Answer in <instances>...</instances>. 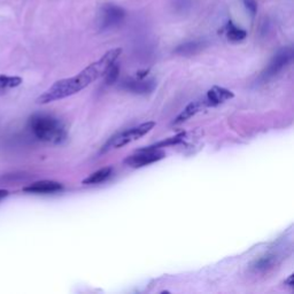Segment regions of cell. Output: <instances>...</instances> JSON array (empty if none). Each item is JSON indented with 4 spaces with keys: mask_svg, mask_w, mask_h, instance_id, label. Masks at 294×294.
<instances>
[{
    "mask_svg": "<svg viewBox=\"0 0 294 294\" xmlns=\"http://www.w3.org/2000/svg\"><path fill=\"white\" fill-rule=\"evenodd\" d=\"M155 127L154 122H145L143 124H139L138 127L131 128V129H128L126 131H122V132L115 134L110 139L107 141V143L103 145L101 152L105 153V152L116 150V148H121L126 145L132 143V141H136L140 139L141 137L145 136L147 132L153 129Z\"/></svg>",
    "mask_w": 294,
    "mask_h": 294,
    "instance_id": "obj_3",
    "label": "cell"
},
{
    "mask_svg": "<svg viewBox=\"0 0 294 294\" xmlns=\"http://www.w3.org/2000/svg\"><path fill=\"white\" fill-rule=\"evenodd\" d=\"M22 83V78L16 76H0V93H5L8 90L16 88Z\"/></svg>",
    "mask_w": 294,
    "mask_h": 294,
    "instance_id": "obj_13",
    "label": "cell"
},
{
    "mask_svg": "<svg viewBox=\"0 0 294 294\" xmlns=\"http://www.w3.org/2000/svg\"><path fill=\"white\" fill-rule=\"evenodd\" d=\"M9 195V192L7 191V190H1L0 189V200H2V199H5L7 196Z\"/></svg>",
    "mask_w": 294,
    "mask_h": 294,
    "instance_id": "obj_18",
    "label": "cell"
},
{
    "mask_svg": "<svg viewBox=\"0 0 294 294\" xmlns=\"http://www.w3.org/2000/svg\"><path fill=\"white\" fill-rule=\"evenodd\" d=\"M203 48V43L201 41H188V43L179 45V46L175 50L176 54L185 55V57H190L198 53Z\"/></svg>",
    "mask_w": 294,
    "mask_h": 294,
    "instance_id": "obj_11",
    "label": "cell"
},
{
    "mask_svg": "<svg viewBox=\"0 0 294 294\" xmlns=\"http://www.w3.org/2000/svg\"><path fill=\"white\" fill-rule=\"evenodd\" d=\"M119 71H120L119 65L116 64H113L108 69H107L105 75H103L105 76L107 84H113V83L116 81V78L119 77Z\"/></svg>",
    "mask_w": 294,
    "mask_h": 294,
    "instance_id": "obj_16",
    "label": "cell"
},
{
    "mask_svg": "<svg viewBox=\"0 0 294 294\" xmlns=\"http://www.w3.org/2000/svg\"><path fill=\"white\" fill-rule=\"evenodd\" d=\"M64 189L61 183L54 181H39L34 182L29 186H26L23 189L24 192L28 193H37V195H44V193H54L59 192Z\"/></svg>",
    "mask_w": 294,
    "mask_h": 294,
    "instance_id": "obj_8",
    "label": "cell"
},
{
    "mask_svg": "<svg viewBox=\"0 0 294 294\" xmlns=\"http://www.w3.org/2000/svg\"><path fill=\"white\" fill-rule=\"evenodd\" d=\"M227 36L232 41H240L246 38L247 33L240 28L234 26L232 22H229L227 26Z\"/></svg>",
    "mask_w": 294,
    "mask_h": 294,
    "instance_id": "obj_14",
    "label": "cell"
},
{
    "mask_svg": "<svg viewBox=\"0 0 294 294\" xmlns=\"http://www.w3.org/2000/svg\"><path fill=\"white\" fill-rule=\"evenodd\" d=\"M233 97V92H231L230 90L220 88V86H214L207 93L203 101H205L206 107H215L219 106L220 103L227 101V100L232 99Z\"/></svg>",
    "mask_w": 294,
    "mask_h": 294,
    "instance_id": "obj_7",
    "label": "cell"
},
{
    "mask_svg": "<svg viewBox=\"0 0 294 294\" xmlns=\"http://www.w3.org/2000/svg\"><path fill=\"white\" fill-rule=\"evenodd\" d=\"M285 285H289L290 288H293V275L290 276L288 281H285Z\"/></svg>",
    "mask_w": 294,
    "mask_h": 294,
    "instance_id": "obj_19",
    "label": "cell"
},
{
    "mask_svg": "<svg viewBox=\"0 0 294 294\" xmlns=\"http://www.w3.org/2000/svg\"><path fill=\"white\" fill-rule=\"evenodd\" d=\"M124 88L127 90H130L134 93H150L154 90L155 83L153 81H141V79H138V81H129L126 82L123 84Z\"/></svg>",
    "mask_w": 294,
    "mask_h": 294,
    "instance_id": "obj_10",
    "label": "cell"
},
{
    "mask_svg": "<svg viewBox=\"0 0 294 294\" xmlns=\"http://www.w3.org/2000/svg\"><path fill=\"white\" fill-rule=\"evenodd\" d=\"M244 3H245V7H246V9L251 13V15L254 16L258 10L257 1H255V0H244Z\"/></svg>",
    "mask_w": 294,
    "mask_h": 294,
    "instance_id": "obj_17",
    "label": "cell"
},
{
    "mask_svg": "<svg viewBox=\"0 0 294 294\" xmlns=\"http://www.w3.org/2000/svg\"><path fill=\"white\" fill-rule=\"evenodd\" d=\"M165 157V153L160 150H147V148H140L136 152V154L130 155L124 160L128 167L131 168H141L154 162L162 160Z\"/></svg>",
    "mask_w": 294,
    "mask_h": 294,
    "instance_id": "obj_4",
    "label": "cell"
},
{
    "mask_svg": "<svg viewBox=\"0 0 294 294\" xmlns=\"http://www.w3.org/2000/svg\"><path fill=\"white\" fill-rule=\"evenodd\" d=\"M112 171H113L112 167H105V168L100 169V170H98V171L93 172V174L90 175L89 177H86L82 183L86 185L97 184V183H102L109 177L110 174H112Z\"/></svg>",
    "mask_w": 294,
    "mask_h": 294,
    "instance_id": "obj_12",
    "label": "cell"
},
{
    "mask_svg": "<svg viewBox=\"0 0 294 294\" xmlns=\"http://www.w3.org/2000/svg\"><path fill=\"white\" fill-rule=\"evenodd\" d=\"M293 59V48L286 47L283 50L278 51L277 54L272 58L270 64L268 65V67L265 68V70L262 72L261 77L263 79H270L275 77L276 75H278Z\"/></svg>",
    "mask_w": 294,
    "mask_h": 294,
    "instance_id": "obj_5",
    "label": "cell"
},
{
    "mask_svg": "<svg viewBox=\"0 0 294 294\" xmlns=\"http://www.w3.org/2000/svg\"><path fill=\"white\" fill-rule=\"evenodd\" d=\"M275 263V260H274V257H265V258H262L259 260L257 263L254 264V271L257 272H263L265 270H268L269 268H271L272 265Z\"/></svg>",
    "mask_w": 294,
    "mask_h": 294,
    "instance_id": "obj_15",
    "label": "cell"
},
{
    "mask_svg": "<svg viewBox=\"0 0 294 294\" xmlns=\"http://www.w3.org/2000/svg\"><path fill=\"white\" fill-rule=\"evenodd\" d=\"M203 108H206V105H205V101H203V99L199 100V101L191 102L190 105H188L185 107V109L183 110V112L179 114L177 117H176L174 122H172V124H175V126H178V124L184 123L185 121L191 119L193 115H196V113H199L200 110L203 109Z\"/></svg>",
    "mask_w": 294,
    "mask_h": 294,
    "instance_id": "obj_9",
    "label": "cell"
},
{
    "mask_svg": "<svg viewBox=\"0 0 294 294\" xmlns=\"http://www.w3.org/2000/svg\"><path fill=\"white\" fill-rule=\"evenodd\" d=\"M29 128L38 140L51 144H60L67 138L64 123L47 114H37L30 117Z\"/></svg>",
    "mask_w": 294,
    "mask_h": 294,
    "instance_id": "obj_2",
    "label": "cell"
},
{
    "mask_svg": "<svg viewBox=\"0 0 294 294\" xmlns=\"http://www.w3.org/2000/svg\"><path fill=\"white\" fill-rule=\"evenodd\" d=\"M100 27L102 30L112 29V28L119 26L123 22L126 17V12L122 7L114 5V3H106L101 7V14H100Z\"/></svg>",
    "mask_w": 294,
    "mask_h": 294,
    "instance_id": "obj_6",
    "label": "cell"
},
{
    "mask_svg": "<svg viewBox=\"0 0 294 294\" xmlns=\"http://www.w3.org/2000/svg\"><path fill=\"white\" fill-rule=\"evenodd\" d=\"M122 50L121 48H114L107 52L101 59L93 62L86 67L84 70L78 72L74 77H69L55 82L50 89L46 90L39 98L37 99V103H48L57 100L67 98L75 93L81 91L89 86L92 82H95L99 77L105 75L110 65L115 64L116 59L119 58Z\"/></svg>",
    "mask_w": 294,
    "mask_h": 294,
    "instance_id": "obj_1",
    "label": "cell"
}]
</instances>
